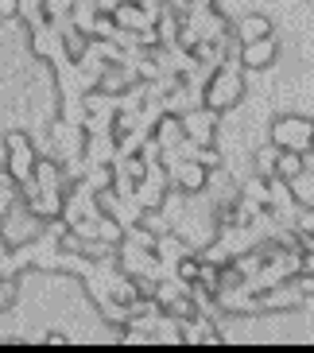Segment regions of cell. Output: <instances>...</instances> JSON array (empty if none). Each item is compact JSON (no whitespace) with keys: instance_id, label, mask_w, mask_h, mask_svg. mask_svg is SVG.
Segmentation results:
<instances>
[{"instance_id":"cell-1","label":"cell","mask_w":314,"mask_h":353,"mask_svg":"<svg viewBox=\"0 0 314 353\" xmlns=\"http://www.w3.org/2000/svg\"><path fill=\"white\" fill-rule=\"evenodd\" d=\"M241 70H244L241 59H225L221 70H213V78H209V85H206V105L213 113H225V109H233V105L244 97Z\"/></svg>"},{"instance_id":"cell-2","label":"cell","mask_w":314,"mask_h":353,"mask_svg":"<svg viewBox=\"0 0 314 353\" xmlns=\"http://www.w3.org/2000/svg\"><path fill=\"white\" fill-rule=\"evenodd\" d=\"M4 171H8V179L16 183V187L32 183L35 152H32V144H28V136L23 132H8V140H4Z\"/></svg>"},{"instance_id":"cell-3","label":"cell","mask_w":314,"mask_h":353,"mask_svg":"<svg viewBox=\"0 0 314 353\" xmlns=\"http://www.w3.org/2000/svg\"><path fill=\"white\" fill-rule=\"evenodd\" d=\"M314 140V125L306 117H280L272 125V144L280 152H311Z\"/></svg>"},{"instance_id":"cell-4","label":"cell","mask_w":314,"mask_h":353,"mask_svg":"<svg viewBox=\"0 0 314 353\" xmlns=\"http://www.w3.org/2000/svg\"><path fill=\"white\" fill-rule=\"evenodd\" d=\"M43 218H35L32 210H16V202H12L8 210H4V241H16V245H28L32 237H39L43 233V225H39Z\"/></svg>"},{"instance_id":"cell-5","label":"cell","mask_w":314,"mask_h":353,"mask_svg":"<svg viewBox=\"0 0 314 353\" xmlns=\"http://www.w3.org/2000/svg\"><path fill=\"white\" fill-rule=\"evenodd\" d=\"M182 136H187L190 144H198V148H209L213 144V136H218V113L213 109H194V113L182 117Z\"/></svg>"},{"instance_id":"cell-6","label":"cell","mask_w":314,"mask_h":353,"mask_svg":"<svg viewBox=\"0 0 314 353\" xmlns=\"http://www.w3.org/2000/svg\"><path fill=\"white\" fill-rule=\"evenodd\" d=\"M280 54V43L275 35H264V39H252V43H241V66L244 70H268Z\"/></svg>"},{"instance_id":"cell-7","label":"cell","mask_w":314,"mask_h":353,"mask_svg":"<svg viewBox=\"0 0 314 353\" xmlns=\"http://www.w3.org/2000/svg\"><path fill=\"white\" fill-rule=\"evenodd\" d=\"M175 183L187 194H194V190H206V183H209V167H202L198 159H182V167L175 163Z\"/></svg>"},{"instance_id":"cell-8","label":"cell","mask_w":314,"mask_h":353,"mask_svg":"<svg viewBox=\"0 0 314 353\" xmlns=\"http://www.w3.org/2000/svg\"><path fill=\"white\" fill-rule=\"evenodd\" d=\"M306 175V159L303 152H280V159H275V179L280 183H295V179Z\"/></svg>"},{"instance_id":"cell-9","label":"cell","mask_w":314,"mask_h":353,"mask_svg":"<svg viewBox=\"0 0 314 353\" xmlns=\"http://www.w3.org/2000/svg\"><path fill=\"white\" fill-rule=\"evenodd\" d=\"M182 140H187V136H182V117H163L159 128H156V144L163 148V152H171V148H178Z\"/></svg>"},{"instance_id":"cell-10","label":"cell","mask_w":314,"mask_h":353,"mask_svg":"<svg viewBox=\"0 0 314 353\" xmlns=\"http://www.w3.org/2000/svg\"><path fill=\"white\" fill-rule=\"evenodd\" d=\"M264 35H272V20H268V16H244V20L237 23V39L241 43L264 39Z\"/></svg>"},{"instance_id":"cell-11","label":"cell","mask_w":314,"mask_h":353,"mask_svg":"<svg viewBox=\"0 0 314 353\" xmlns=\"http://www.w3.org/2000/svg\"><path fill=\"white\" fill-rule=\"evenodd\" d=\"M275 159H280V148H260L256 152V175L260 179H275Z\"/></svg>"},{"instance_id":"cell-12","label":"cell","mask_w":314,"mask_h":353,"mask_svg":"<svg viewBox=\"0 0 314 353\" xmlns=\"http://www.w3.org/2000/svg\"><path fill=\"white\" fill-rule=\"evenodd\" d=\"M63 39H66V54H70V59H82V54L90 51V39H85L82 28H70V32H66Z\"/></svg>"},{"instance_id":"cell-13","label":"cell","mask_w":314,"mask_h":353,"mask_svg":"<svg viewBox=\"0 0 314 353\" xmlns=\"http://www.w3.org/2000/svg\"><path fill=\"white\" fill-rule=\"evenodd\" d=\"M244 198L256 202V206H272V190H268V179H252L244 187Z\"/></svg>"},{"instance_id":"cell-14","label":"cell","mask_w":314,"mask_h":353,"mask_svg":"<svg viewBox=\"0 0 314 353\" xmlns=\"http://www.w3.org/2000/svg\"><path fill=\"white\" fill-rule=\"evenodd\" d=\"M74 0H43V20H63Z\"/></svg>"},{"instance_id":"cell-15","label":"cell","mask_w":314,"mask_h":353,"mask_svg":"<svg viewBox=\"0 0 314 353\" xmlns=\"http://www.w3.org/2000/svg\"><path fill=\"white\" fill-rule=\"evenodd\" d=\"M198 268H202V260H194V256L187 252V260L178 264V280H182V283H194V280H198Z\"/></svg>"},{"instance_id":"cell-16","label":"cell","mask_w":314,"mask_h":353,"mask_svg":"<svg viewBox=\"0 0 314 353\" xmlns=\"http://www.w3.org/2000/svg\"><path fill=\"white\" fill-rule=\"evenodd\" d=\"M0 20H20V0H0Z\"/></svg>"},{"instance_id":"cell-17","label":"cell","mask_w":314,"mask_h":353,"mask_svg":"<svg viewBox=\"0 0 314 353\" xmlns=\"http://www.w3.org/2000/svg\"><path fill=\"white\" fill-rule=\"evenodd\" d=\"M43 342H47V345H70V338H66V334H59V330H54V334H47Z\"/></svg>"},{"instance_id":"cell-18","label":"cell","mask_w":314,"mask_h":353,"mask_svg":"<svg viewBox=\"0 0 314 353\" xmlns=\"http://www.w3.org/2000/svg\"><path fill=\"white\" fill-rule=\"evenodd\" d=\"M299 245H303V252H314V233H303V241H299Z\"/></svg>"},{"instance_id":"cell-19","label":"cell","mask_w":314,"mask_h":353,"mask_svg":"<svg viewBox=\"0 0 314 353\" xmlns=\"http://www.w3.org/2000/svg\"><path fill=\"white\" fill-rule=\"evenodd\" d=\"M311 148H314V140H311Z\"/></svg>"}]
</instances>
